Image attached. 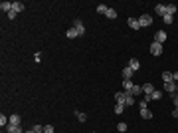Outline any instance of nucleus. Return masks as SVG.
Wrapping results in <instances>:
<instances>
[{"label":"nucleus","instance_id":"obj_34","mask_svg":"<svg viewBox=\"0 0 178 133\" xmlns=\"http://www.w3.org/2000/svg\"><path fill=\"white\" fill-rule=\"evenodd\" d=\"M172 81H176V84H178V71H174V74H172Z\"/></svg>","mask_w":178,"mask_h":133},{"label":"nucleus","instance_id":"obj_21","mask_svg":"<svg viewBox=\"0 0 178 133\" xmlns=\"http://www.w3.org/2000/svg\"><path fill=\"white\" fill-rule=\"evenodd\" d=\"M8 125H20V115H10V123Z\"/></svg>","mask_w":178,"mask_h":133},{"label":"nucleus","instance_id":"obj_14","mask_svg":"<svg viewBox=\"0 0 178 133\" xmlns=\"http://www.w3.org/2000/svg\"><path fill=\"white\" fill-rule=\"evenodd\" d=\"M127 22H129V26H131L133 30H139V28H141V24H139V18H129Z\"/></svg>","mask_w":178,"mask_h":133},{"label":"nucleus","instance_id":"obj_32","mask_svg":"<svg viewBox=\"0 0 178 133\" xmlns=\"http://www.w3.org/2000/svg\"><path fill=\"white\" fill-rule=\"evenodd\" d=\"M32 129H34V131H36V133H42V131H44V127H42V125H38V123H36V125H34V127H32Z\"/></svg>","mask_w":178,"mask_h":133},{"label":"nucleus","instance_id":"obj_27","mask_svg":"<svg viewBox=\"0 0 178 133\" xmlns=\"http://www.w3.org/2000/svg\"><path fill=\"white\" fill-rule=\"evenodd\" d=\"M117 131H121V133H125V131H127V123H125V121H121V123L117 125Z\"/></svg>","mask_w":178,"mask_h":133},{"label":"nucleus","instance_id":"obj_30","mask_svg":"<svg viewBox=\"0 0 178 133\" xmlns=\"http://www.w3.org/2000/svg\"><path fill=\"white\" fill-rule=\"evenodd\" d=\"M160 97H162V93H160L158 90H155V91H152V100H160Z\"/></svg>","mask_w":178,"mask_h":133},{"label":"nucleus","instance_id":"obj_37","mask_svg":"<svg viewBox=\"0 0 178 133\" xmlns=\"http://www.w3.org/2000/svg\"><path fill=\"white\" fill-rule=\"evenodd\" d=\"M4 133H10V131H4Z\"/></svg>","mask_w":178,"mask_h":133},{"label":"nucleus","instance_id":"obj_23","mask_svg":"<svg viewBox=\"0 0 178 133\" xmlns=\"http://www.w3.org/2000/svg\"><path fill=\"white\" fill-rule=\"evenodd\" d=\"M75 117L79 119L81 123H85V121H87V115H85V113H81V111H75Z\"/></svg>","mask_w":178,"mask_h":133},{"label":"nucleus","instance_id":"obj_7","mask_svg":"<svg viewBox=\"0 0 178 133\" xmlns=\"http://www.w3.org/2000/svg\"><path fill=\"white\" fill-rule=\"evenodd\" d=\"M155 12L158 16H166V4H156L155 6Z\"/></svg>","mask_w":178,"mask_h":133},{"label":"nucleus","instance_id":"obj_2","mask_svg":"<svg viewBox=\"0 0 178 133\" xmlns=\"http://www.w3.org/2000/svg\"><path fill=\"white\" fill-rule=\"evenodd\" d=\"M150 54H152V56H160V54H162V44L152 42L150 44Z\"/></svg>","mask_w":178,"mask_h":133},{"label":"nucleus","instance_id":"obj_10","mask_svg":"<svg viewBox=\"0 0 178 133\" xmlns=\"http://www.w3.org/2000/svg\"><path fill=\"white\" fill-rule=\"evenodd\" d=\"M24 8H26V6H24L22 2H12V10H14L16 14H20V12H24Z\"/></svg>","mask_w":178,"mask_h":133},{"label":"nucleus","instance_id":"obj_11","mask_svg":"<svg viewBox=\"0 0 178 133\" xmlns=\"http://www.w3.org/2000/svg\"><path fill=\"white\" fill-rule=\"evenodd\" d=\"M152 91H155V86H152V84H145V86H143V93L145 95H152Z\"/></svg>","mask_w":178,"mask_h":133},{"label":"nucleus","instance_id":"obj_15","mask_svg":"<svg viewBox=\"0 0 178 133\" xmlns=\"http://www.w3.org/2000/svg\"><path fill=\"white\" fill-rule=\"evenodd\" d=\"M129 68L137 71V70H139V68H141V62H139L137 58H131V62H129Z\"/></svg>","mask_w":178,"mask_h":133},{"label":"nucleus","instance_id":"obj_18","mask_svg":"<svg viewBox=\"0 0 178 133\" xmlns=\"http://www.w3.org/2000/svg\"><path fill=\"white\" fill-rule=\"evenodd\" d=\"M125 107H127L125 103H115V113H117V115H121L123 111H125Z\"/></svg>","mask_w":178,"mask_h":133},{"label":"nucleus","instance_id":"obj_16","mask_svg":"<svg viewBox=\"0 0 178 133\" xmlns=\"http://www.w3.org/2000/svg\"><path fill=\"white\" fill-rule=\"evenodd\" d=\"M141 117H145V119H150V117H152V111H150L149 107H141Z\"/></svg>","mask_w":178,"mask_h":133},{"label":"nucleus","instance_id":"obj_6","mask_svg":"<svg viewBox=\"0 0 178 133\" xmlns=\"http://www.w3.org/2000/svg\"><path fill=\"white\" fill-rule=\"evenodd\" d=\"M6 131H10V133H26L20 125H6Z\"/></svg>","mask_w":178,"mask_h":133},{"label":"nucleus","instance_id":"obj_25","mask_svg":"<svg viewBox=\"0 0 178 133\" xmlns=\"http://www.w3.org/2000/svg\"><path fill=\"white\" fill-rule=\"evenodd\" d=\"M107 10H109V6H105V4H99L97 6V12H99V14H107Z\"/></svg>","mask_w":178,"mask_h":133},{"label":"nucleus","instance_id":"obj_17","mask_svg":"<svg viewBox=\"0 0 178 133\" xmlns=\"http://www.w3.org/2000/svg\"><path fill=\"white\" fill-rule=\"evenodd\" d=\"M133 86H135V84H133L131 80H123V90H125V91H131Z\"/></svg>","mask_w":178,"mask_h":133},{"label":"nucleus","instance_id":"obj_13","mask_svg":"<svg viewBox=\"0 0 178 133\" xmlns=\"http://www.w3.org/2000/svg\"><path fill=\"white\" fill-rule=\"evenodd\" d=\"M125 93L127 91H117L115 93V103H125Z\"/></svg>","mask_w":178,"mask_h":133},{"label":"nucleus","instance_id":"obj_8","mask_svg":"<svg viewBox=\"0 0 178 133\" xmlns=\"http://www.w3.org/2000/svg\"><path fill=\"white\" fill-rule=\"evenodd\" d=\"M0 10L8 14L10 10H12V2H6V0H2V2H0Z\"/></svg>","mask_w":178,"mask_h":133},{"label":"nucleus","instance_id":"obj_31","mask_svg":"<svg viewBox=\"0 0 178 133\" xmlns=\"http://www.w3.org/2000/svg\"><path fill=\"white\" fill-rule=\"evenodd\" d=\"M44 133H54V125H44Z\"/></svg>","mask_w":178,"mask_h":133},{"label":"nucleus","instance_id":"obj_4","mask_svg":"<svg viewBox=\"0 0 178 133\" xmlns=\"http://www.w3.org/2000/svg\"><path fill=\"white\" fill-rule=\"evenodd\" d=\"M166 38H168V36H166V32H162V30H158V32L155 34V42H158V44H164Z\"/></svg>","mask_w":178,"mask_h":133},{"label":"nucleus","instance_id":"obj_19","mask_svg":"<svg viewBox=\"0 0 178 133\" xmlns=\"http://www.w3.org/2000/svg\"><path fill=\"white\" fill-rule=\"evenodd\" d=\"M66 36H67V38H77L79 34H77V30H75V28H69V30L66 32Z\"/></svg>","mask_w":178,"mask_h":133},{"label":"nucleus","instance_id":"obj_35","mask_svg":"<svg viewBox=\"0 0 178 133\" xmlns=\"http://www.w3.org/2000/svg\"><path fill=\"white\" fill-rule=\"evenodd\" d=\"M172 117H176V119H178V107H174V111H172Z\"/></svg>","mask_w":178,"mask_h":133},{"label":"nucleus","instance_id":"obj_3","mask_svg":"<svg viewBox=\"0 0 178 133\" xmlns=\"http://www.w3.org/2000/svg\"><path fill=\"white\" fill-rule=\"evenodd\" d=\"M164 90L168 91V93H174V91H178V84L176 81H166V84H164Z\"/></svg>","mask_w":178,"mask_h":133},{"label":"nucleus","instance_id":"obj_28","mask_svg":"<svg viewBox=\"0 0 178 133\" xmlns=\"http://www.w3.org/2000/svg\"><path fill=\"white\" fill-rule=\"evenodd\" d=\"M105 16H107V18H117V12H115L113 8H109V10H107V14H105Z\"/></svg>","mask_w":178,"mask_h":133},{"label":"nucleus","instance_id":"obj_29","mask_svg":"<svg viewBox=\"0 0 178 133\" xmlns=\"http://www.w3.org/2000/svg\"><path fill=\"white\" fill-rule=\"evenodd\" d=\"M172 95V103H174V107H178V91H174V93H170Z\"/></svg>","mask_w":178,"mask_h":133},{"label":"nucleus","instance_id":"obj_20","mask_svg":"<svg viewBox=\"0 0 178 133\" xmlns=\"http://www.w3.org/2000/svg\"><path fill=\"white\" fill-rule=\"evenodd\" d=\"M166 14L174 16V14H176V6H174V4H166Z\"/></svg>","mask_w":178,"mask_h":133},{"label":"nucleus","instance_id":"obj_33","mask_svg":"<svg viewBox=\"0 0 178 133\" xmlns=\"http://www.w3.org/2000/svg\"><path fill=\"white\" fill-rule=\"evenodd\" d=\"M16 16H18V14H16L14 10H10V12H8V18H10V20H14V18H16Z\"/></svg>","mask_w":178,"mask_h":133},{"label":"nucleus","instance_id":"obj_12","mask_svg":"<svg viewBox=\"0 0 178 133\" xmlns=\"http://www.w3.org/2000/svg\"><path fill=\"white\" fill-rule=\"evenodd\" d=\"M133 74H135V70H131V68L127 66L125 70H123V80H131V78H133Z\"/></svg>","mask_w":178,"mask_h":133},{"label":"nucleus","instance_id":"obj_36","mask_svg":"<svg viewBox=\"0 0 178 133\" xmlns=\"http://www.w3.org/2000/svg\"><path fill=\"white\" fill-rule=\"evenodd\" d=\"M26 133H36V131H34V129H30V131H26Z\"/></svg>","mask_w":178,"mask_h":133},{"label":"nucleus","instance_id":"obj_22","mask_svg":"<svg viewBox=\"0 0 178 133\" xmlns=\"http://www.w3.org/2000/svg\"><path fill=\"white\" fill-rule=\"evenodd\" d=\"M162 81L166 84V81H172V74L170 71H162Z\"/></svg>","mask_w":178,"mask_h":133},{"label":"nucleus","instance_id":"obj_1","mask_svg":"<svg viewBox=\"0 0 178 133\" xmlns=\"http://www.w3.org/2000/svg\"><path fill=\"white\" fill-rule=\"evenodd\" d=\"M139 24H141V28H149L150 24H152V16L150 14H143L141 18H139Z\"/></svg>","mask_w":178,"mask_h":133},{"label":"nucleus","instance_id":"obj_9","mask_svg":"<svg viewBox=\"0 0 178 133\" xmlns=\"http://www.w3.org/2000/svg\"><path fill=\"white\" fill-rule=\"evenodd\" d=\"M133 103H135V95H133L131 91H127V93H125V105H129V107H131Z\"/></svg>","mask_w":178,"mask_h":133},{"label":"nucleus","instance_id":"obj_5","mask_svg":"<svg viewBox=\"0 0 178 133\" xmlns=\"http://www.w3.org/2000/svg\"><path fill=\"white\" fill-rule=\"evenodd\" d=\"M73 28L77 30V34H79V36H83V34H85V26H83V22H81V20H75V22H73Z\"/></svg>","mask_w":178,"mask_h":133},{"label":"nucleus","instance_id":"obj_24","mask_svg":"<svg viewBox=\"0 0 178 133\" xmlns=\"http://www.w3.org/2000/svg\"><path fill=\"white\" fill-rule=\"evenodd\" d=\"M131 93H133V95H141V93H143V87H141V86H133Z\"/></svg>","mask_w":178,"mask_h":133},{"label":"nucleus","instance_id":"obj_26","mask_svg":"<svg viewBox=\"0 0 178 133\" xmlns=\"http://www.w3.org/2000/svg\"><path fill=\"white\" fill-rule=\"evenodd\" d=\"M162 20H164V24H172V22H174V16L166 14V16H162Z\"/></svg>","mask_w":178,"mask_h":133}]
</instances>
